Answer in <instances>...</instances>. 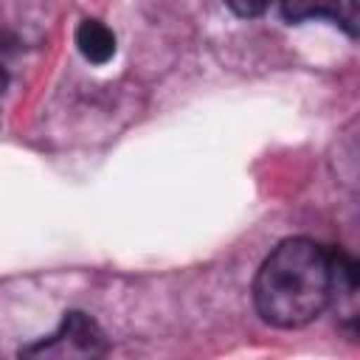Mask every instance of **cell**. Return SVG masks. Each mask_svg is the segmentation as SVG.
<instances>
[{
  "mask_svg": "<svg viewBox=\"0 0 360 360\" xmlns=\"http://www.w3.org/2000/svg\"><path fill=\"white\" fill-rule=\"evenodd\" d=\"M332 298V250L292 236L273 248L253 278V304L264 323L298 329L315 321Z\"/></svg>",
  "mask_w": 360,
  "mask_h": 360,
  "instance_id": "obj_1",
  "label": "cell"
},
{
  "mask_svg": "<svg viewBox=\"0 0 360 360\" xmlns=\"http://www.w3.org/2000/svg\"><path fill=\"white\" fill-rule=\"evenodd\" d=\"M20 354H25V357H56V360L101 357V354H107V338H104L101 326L87 312L70 309V312H65V318L59 321V326L48 338L20 349Z\"/></svg>",
  "mask_w": 360,
  "mask_h": 360,
  "instance_id": "obj_2",
  "label": "cell"
},
{
  "mask_svg": "<svg viewBox=\"0 0 360 360\" xmlns=\"http://www.w3.org/2000/svg\"><path fill=\"white\" fill-rule=\"evenodd\" d=\"M281 14L290 22L329 20L349 37L357 34V0H281Z\"/></svg>",
  "mask_w": 360,
  "mask_h": 360,
  "instance_id": "obj_3",
  "label": "cell"
},
{
  "mask_svg": "<svg viewBox=\"0 0 360 360\" xmlns=\"http://www.w3.org/2000/svg\"><path fill=\"white\" fill-rule=\"evenodd\" d=\"M76 48L93 65H107L115 56V34L101 20H82L76 28Z\"/></svg>",
  "mask_w": 360,
  "mask_h": 360,
  "instance_id": "obj_4",
  "label": "cell"
},
{
  "mask_svg": "<svg viewBox=\"0 0 360 360\" xmlns=\"http://www.w3.org/2000/svg\"><path fill=\"white\" fill-rule=\"evenodd\" d=\"M225 3L236 17H259L267 11V6L273 0H225Z\"/></svg>",
  "mask_w": 360,
  "mask_h": 360,
  "instance_id": "obj_5",
  "label": "cell"
},
{
  "mask_svg": "<svg viewBox=\"0 0 360 360\" xmlns=\"http://www.w3.org/2000/svg\"><path fill=\"white\" fill-rule=\"evenodd\" d=\"M6 87H8V73H6V68H3V62H0V96H3Z\"/></svg>",
  "mask_w": 360,
  "mask_h": 360,
  "instance_id": "obj_6",
  "label": "cell"
}]
</instances>
